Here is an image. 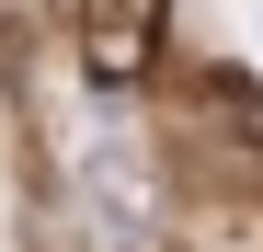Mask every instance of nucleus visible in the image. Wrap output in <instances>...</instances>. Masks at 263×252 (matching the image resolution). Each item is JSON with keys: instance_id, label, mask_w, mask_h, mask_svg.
I'll return each instance as SVG.
<instances>
[{"instance_id": "1", "label": "nucleus", "mask_w": 263, "mask_h": 252, "mask_svg": "<svg viewBox=\"0 0 263 252\" xmlns=\"http://www.w3.org/2000/svg\"><path fill=\"white\" fill-rule=\"evenodd\" d=\"M80 206H92V241H103V252H149V241H160V184H149V149L92 138V149H80Z\"/></svg>"}, {"instance_id": "2", "label": "nucleus", "mask_w": 263, "mask_h": 252, "mask_svg": "<svg viewBox=\"0 0 263 252\" xmlns=\"http://www.w3.org/2000/svg\"><path fill=\"white\" fill-rule=\"evenodd\" d=\"M149 58H160V0H80V69L103 92H126Z\"/></svg>"}]
</instances>
